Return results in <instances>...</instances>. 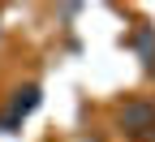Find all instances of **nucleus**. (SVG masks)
Instances as JSON below:
<instances>
[{
  "mask_svg": "<svg viewBox=\"0 0 155 142\" xmlns=\"http://www.w3.org/2000/svg\"><path fill=\"white\" fill-rule=\"evenodd\" d=\"M35 108H39V86H17L13 99H9V112H5V121H0V125H5V129H17V121L30 116Z\"/></svg>",
  "mask_w": 155,
  "mask_h": 142,
  "instance_id": "f257e3e1",
  "label": "nucleus"
},
{
  "mask_svg": "<svg viewBox=\"0 0 155 142\" xmlns=\"http://www.w3.org/2000/svg\"><path fill=\"white\" fill-rule=\"evenodd\" d=\"M121 125H125V134L155 129V108L147 104V99H134V104H125V112H121Z\"/></svg>",
  "mask_w": 155,
  "mask_h": 142,
  "instance_id": "f03ea898",
  "label": "nucleus"
}]
</instances>
